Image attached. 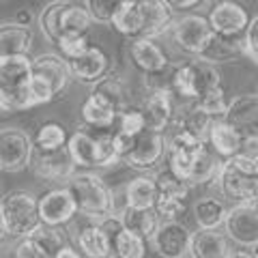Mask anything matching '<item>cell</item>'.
I'll list each match as a JSON object with an SVG mask.
<instances>
[{"label":"cell","mask_w":258,"mask_h":258,"mask_svg":"<svg viewBox=\"0 0 258 258\" xmlns=\"http://www.w3.org/2000/svg\"><path fill=\"white\" fill-rule=\"evenodd\" d=\"M69 60L60 54L45 52L30 58V99L32 106H43L62 95L69 86Z\"/></svg>","instance_id":"cell-1"},{"label":"cell","mask_w":258,"mask_h":258,"mask_svg":"<svg viewBox=\"0 0 258 258\" xmlns=\"http://www.w3.org/2000/svg\"><path fill=\"white\" fill-rule=\"evenodd\" d=\"M64 147H67V153L74 159L76 168H82V170H101V168L120 164L114 151V142H112V134L108 129L91 134L86 127H82L69 136Z\"/></svg>","instance_id":"cell-2"},{"label":"cell","mask_w":258,"mask_h":258,"mask_svg":"<svg viewBox=\"0 0 258 258\" xmlns=\"http://www.w3.org/2000/svg\"><path fill=\"white\" fill-rule=\"evenodd\" d=\"M67 187L76 198L78 213L86 220L97 222L112 213V189L95 170H76L67 181Z\"/></svg>","instance_id":"cell-3"},{"label":"cell","mask_w":258,"mask_h":258,"mask_svg":"<svg viewBox=\"0 0 258 258\" xmlns=\"http://www.w3.org/2000/svg\"><path fill=\"white\" fill-rule=\"evenodd\" d=\"M0 101L7 112L35 108L30 99V56H11L0 60Z\"/></svg>","instance_id":"cell-4"},{"label":"cell","mask_w":258,"mask_h":258,"mask_svg":"<svg viewBox=\"0 0 258 258\" xmlns=\"http://www.w3.org/2000/svg\"><path fill=\"white\" fill-rule=\"evenodd\" d=\"M0 215L9 239L28 237L39 224L37 196L26 189H11L0 198Z\"/></svg>","instance_id":"cell-5"},{"label":"cell","mask_w":258,"mask_h":258,"mask_svg":"<svg viewBox=\"0 0 258 258\" xmlns=\"http://www.w3.org/2000/svg\"><path fill=\"white\" fill-rule=\"evenodd\" d=\"M217 196L228 200V203H249L252 198L258 196V174H249L235 166L230 159H222V166L217 170L215 181Z\"/></svg>","instance_id":"cell-6"},{"label":"cell","mask_w":258,"mask_h":258,"mask_svg":"<svg viewBox=\"0 0 258 258\" xmlns=\"http://www.w3.org/2000/svg\"><path fill=\"white\" fill-rule=\"evenodd\" d=\"M35 144L32 136L22 127H3L0 129V170L3 172H22L32 161Z\"/></svg>","instance_id":"cell-7"},{"label":"cell","mask_w":258,"mask_h":258,"mask_svg":"<svg viewBox=\"0 0 258 258\" xmlns=\"http://www.w3.org/2000/svg\"><path fill=\"white\" fill-rule=\"evenodd\" d=\"M166 147L168 144L164 132L144 129L142 134L136 136L134 149L120 159V164L138 172H153L166 161Z\"/></svg>","instance_id":"cell-8"},{"label":"cell","mask_w":258,"mask_h":258,"mask_svg":"<svg viewBox=\"0 0 258 258\" xmlns=\"http://www.w3.org/2000/svg\"><path fill=\"white\" fill-rule=\"evenodd\" d=\"M125 54L129 64L142 76H159L170 67V56L155 39L134 37L125 41Z\"/></svg>","instance_id":"cell-9"},{"label":"cell","mask_w":258,"mask_h":258,"mask_svg":"<svg viewBox=\"0 0 258 258\" xmlns=\"http://www.w3.org/2000/svg\"><path fill=\"white\" fill-rule=\"evenodd\" d=\"M172 41L176 43L179 50L191 56H200L207 47L209 39L213 37V28L209 20L200 13H187L181 15L179 20H174L172 24Z\"/></svg>","instance_id":"cell-10"},{"label":"cell","mask_w":258,"mask_h":258,"mask_svg":"<svg viewBox=\"0 0 258 258\" xmlns=\"http://www.w3.org/2000/svg\"><path fill=\"white\" fill-rule=\"evenodd\" d=\"M224 232L237 247H252L258 243V211L249 203L228 207L224 220Z\"/></svg>","instance_id":"cell-11"},{"label":"cell","mask_w":258,"mask_h":258,"mask_svg":"<svg viewBox=\"0 0 258 258\" xmlns=\"http://www.w3.org/2000/svg\"><path fill=\"white\" fill-rule=\"evenodd\" d=\"M37 209H39V222L50 226H69L80 215L76 198L67 185L64 187H54L45 191L43 196H39Z\"/></svg>","instance_id":"cell-12"},{"label":"cell","mask_w":258,"mask_h":258,"mask_svg":"<svg viewBox=\"0 0 258 258\" xmlns=\"http://www.w3.org/2000/svg\"><path fill=\"white\" fill-rule=\"evenodd\" d=\"M191 230L181 220L174 222H159L155 235L149 243L161 258H185L189 252Z\"/></svg>","instance_id":"cell-13"},{"label":"cell","mask_w":258,"mask_h":258,"mask_svg":"<svg viewBox=\"0 0 258 258\" xmlns=\"http://www.w3.org/2000/svg\"><path fill=\"white\" fill-rule=\"evenodd\" d=\"M32 172L45 183H67L78 168L74 159L69 157L67 147L56 149V151H35L32 153Z\"/></svg>","instance_id":"cell-14"},{"label":"cell","mask_w":258,"mask_h":258,"mask_svg":"<svg viewBox=\"0 0 258 258\" xmlns=\"http://www.w3.org/2000/svg\"><path fill=\"white\" fill-rule=\"evenodd\" d=\"M140 110L147 129H151V132H166L176 112L174 95L170 93V88H151V93L144 97Z\"/></svg>","instance_id":"cell-15"},{"label":"cell","mask_w":258,"mask_h":258,"mask_svg":"<svg viewBox=\"0 0 258 258\" xmlns=\"http://www.w3.org/2000/svg\"><path fill=\"white\" fill-rule=\"evenodd\" d=\"M69 69H71V78H76L78 82L95 84L112 71V62L103 47L91 43L80 56L69 58Z\"/></svg>","instance_id":"cell-16"},{"label":"cell","mask_w":258,"mask_h":258,"mask_svg":"<svg viewBox=\"0 0 258 258\" xmlns=\"http://www.w3.org/2000/svg\"><path fill=\"white\" fill-rule=\"evenodd\" d=\"M140 20V37L157 39L174 24V11L164 0H136Z\"/></svg>","instance_id":"cell-17"},{"label":"cell","mask_w":258,"mask_h":258,"mask_svg":"<svg viewBox=\"0 0 258 258\" xmlns=\"http://www.w3.org/2000/svg\"><path fill=\"white\" fill-rule=\"evenodd\" d=\"M207 20L217 35H243L249 24V13L237 0H220L209 11Z\"/></svg>","instance_id":"cell-18"},{"label":"cell","mask_w":258,"mask_h":258,"mask_svg":"<svg viewBox=\"0 0 258 258\" xmlns=\"http://www.w3.org/2000/svg\"><path fill=\"white\" fill-rule=\"evenodd\" d=\"M224 120L243 136H258V93H243L228 101Z\"/></svg>","instance_id":"cell-19"},{"label":"cell","mask_w":258,"mask_h":258,"mask_svg":"<svg viewBox=\"0 0 258 258\" xmlns=\"http://www.w3.org/2000/svg\"><path fill=\"white\" fill-rule=\"evenodd\" d=\"M232 249V241L220 228H198L189 239V258H226Z\"/></svg>","instance_id":"cell-20"},{"label":"cell","mask_w":258,"mask_h":258,"mask_svg":"<svg viewBox=\"0 0 258 258\" xmlns=\"http://www.w3.org/2000/svg\"><path fill=\"white\" fill-rule=\"evenodd\" d=\"M74 241L84 258H112V241L95 220H88L84 226H80Z\"/></svg>","instance_id":"cell-21"},{"label":"cell","mask_w":258,"mask_h":258,"mask_svg":"<svg viewBox=\"0 0 258 258\" xmlns=\"http://www.w3.org/2000/svg\"><path fill=\"white\" fill-rule=\"evenodd\" d=\"M32 41H35V35L30 26H22L18 22L0 24V60L11 58V56H28Z\"/></svg>","instance_id":"cell-22"},{"label":"cell","mask_w":258,"mask_h":258,"mask_svg":"<svg viewBox=\"0 0 258 258\" xmlns=\"http://www.w3.org/2000/svg\"><path fill=\"white\" fill-rule=\"evenodd\" d=\"M241 136L230 123H226L224 118H213L211 127L207 132V147L211 149L220 159H230L241 147Z\"/></svg>","instance_id":"cell-23"},{"label":"cell","mask_w":258,"mask_h":258,"mask_svg":"<svg viewBox=\"0 0 258 258\" xmlns=\"http://www.w3.org/2000/svg\"><path fill=\"white\" fill-rule=\"evenodd\" d=\"M82 123L84 127H91V129H110L116 125V118H118V110L112 106V103L101 97L99 93H91L86 97V101L82 103Z\"/></svg>","instance_id":"cell-24"},{"label":"cell","mask_w":258,"mask_h":258,"mask_svg":"<svg viewBox=\"0 0 258 258\" xmlns=\"http://www.w3.org/2000/svg\"><path fill=\"white\" fill-rule=\"evenodd\" d=\"M241 56H243V35H217L213 32V37L209 39L207 47L198 58L213 64H224L241 58Z\"/></svg>","instance_id":"cell-25"},{"label":"cell","mask_w":258,"mask_h":258,"mask_svg":"<svg viewBox=\"0 0 258 258\" xmlns=\"http://www.w3.org/2000/svg\"><path fill=\"white\" fill-rule=\"evenodd\" d=\"M157 198V185L155 176L149 172L138 174L125 185V203L134 209H153Z\"/></svg>","instance_id":"cell-26"},{"label":"cell","mask_w":258,"mask_h":258,"mask_svg":"<svg viewBox=\"0 0 258 258\" xmlns=\"http://www.w3.org/2000/svg\"><path fill=\"white\" fill-rule=\"evenodd\" d=\"M226 211H228V207H226L224 198L209 194V196L196 200V205H194V220H196L198 228H222L226 220Z\"/></svg>","instance_id":"cell-27"},{"label":"cell","mask_w":258,"mask_h":258,"mask_svg":"<svg viewBox=\"0 0 258 258\" xmlns=\"http://www.w3.org/2000/svg\"><path fill=\"white\" fill-rule=\"evenodd\" d=\"M120 222H123V228L136 232L142 239H147V243L151 241V237L155 235L157 226H159V217L153 209H134V207H125L123 211L118 213Z\"/></svg>","instance_id":"cell-28"},{"label":"cell","mask_w":258,"mask_h":258,"mask_svg":"<svg viewBox=\"0 0 258 258\" xmlns=\"http://www.w3.org/2000/svg\"><path fill=\"white\" fill-rule=\"evenodd\" d=\"M93 93H99L101 97H106L118 112H123L127 106H132V93H129L127 82L120 76L112 74V71L103 76L99 82L93 84Z\"/></svg>","instance_id":"cell-29"},{"label":"cell","mask_w":258,"mask_h":258,"mask_svg":"<svg viewBox=\"0 0 258 258\" xmlns=\"http://www.w3.org/2000/svg\"><path fill=\"white\" fill-rule=\"evenodd\" d=\"M189 67H191V84H194L196 99L200 95H205L207 91H211V88L222 86V74L217 69V64L198 58V60H189Z\"/></svg>","instance_id":"cell-30"},{"label":"cell","mask_w":258,"mask_h":258,"mask_svg":"<svg viewBox=\"0 0 258 258\" xmlns=\"http://www.w3.org/2000/svg\"><path fill=\"white\" fill-rule=\"evenodd\" d=\"M220 166H222V159L217 157L209 147H205L203 153L198 155L196 164H194V168H191V174L187 179L189 187L194 189V187H203V185H211L215 181Z\"/></svg>","instance_id":"cell-31"},{"label":"cell","mask_w":258,"mask_h":258,"mask_svg":"<svg viewBox=\"0 0 258 258\" xmlns=\"http://www.w3.org/2000/svg\"><path fill=\"white\" fill-rule=\"evenodd\" d=\"M91 24H93V20L84 7L74 5V3H67L62 7L60 24H58L60 37H64V35H88V32H91Z\"/></svg>","instance_id":"cell-32"},{"label":"cell","mask_w":258,"mask_h":258,"mask_svg":"<svg viewBox=\"0 0 258 258\" xmlns=\"http://www.w3.org/2000/svg\"><path fill=\"white\" fill-rule=\"evenodd\" d=\"M28 237L35 239L52 258L56 256V252H58L60 247H64L69 243L67 232H64V226H50V224H41V222L32 228V232Z\"/></svg>","instance_id":"cell-33"},{"label":"cell","mask_w":258,"mask_h":258,"mask_svg":"<svg viewBox=\"0 0 258 258\" xmlns=\"http://www.w3.org/2000/svg\"><path fill=\"white\" fill-rule=\"evenodd\" d=\"M112 256L114 258H144L147 256V239L123 228L112 239Z\"/></svg>","instance_id":"cell-34"},{"label":"cell","mask_w":258,"mask_h":258,"mask_svg":"<svg viewBox=\"0 0 258 258\" xmlns=\"http://www.w3.org/2000/svg\"><path fill=\"white\" fill-rule=\"evenodd\" d=\"M112 28L120 32L125 39L140 37V20H138V9H136V0H125L118 7V11L112 18Z\"/></svg>","instance_id":"cell-35"},{"label":"cell","mask_w":258,"mask_h":258,"mask_svg":"<svg viewBox=\"0 0 258 258\" xmlns=\"http://www.w3.org/2000/svg\"><path fill=\"white\" fill-rule=\"evenodd\" d=\"M67 129L60 123H43L41 127L37 129L35 138H32V144H35V151H56L62 149L67 144Z\"/></svg>","instance_id":"cell-36"},{"label":"cell","mask_w":258,"mask_h":258,"mask_svg":"<svg viewBox=\"0 0 258 258\" xmlns=\"http://www.w3.org/2000/svg\"><path fill=\"white\" fill-rule=\"evenodd\" d=\"M64 5H67V0H54V3L45 5V9L39 13V28H41L43 37L52 45H56V41H58V37H60L58 24H60V11Z\"/></svg>","instance_id":"cell-37"},{"label":"cell","mask_w":258,"mask_h":258,"mask_svg":"<svg viewBox=\"0 0 258 258\" xmlns=\"http://www.w3.org/2000/svg\"><path fill=\"white\" fill-rule=\"evenodd\" d=\"M155 176V185H157V194H168V196H176V198H183L187 200L189 194H191V187L187 181L179 179L176 174H172L168 168H157V172L153 174Z\"/></svg>","instance_id":"cell-38"},{"label":"cell","mask_w":258,"mask_h":258,"mask_svg":"<svg viewBox=\"0 0 258 258\" xmlns=\"http://www.w3.org/2000/svg\"><path fill=\"white\" fill-rule=\"evenodd\" d=\"M153 211L157 213L159 222H174L187 213V200L176 198V196H168V194H157Z\"/></svg>","instance_id":"cell-39"},{"label":"cell","mask_w":258,"mask_h":258,"mask_svg":"<svg viewBox=\"0 0 258 258\" xmlns=\"http://www.w3.org/2000/svg\"><path fill=\"white\" fill-rule=\"evenodd\" d=\"M235 166L249 174H258V136H245L241 140V147L235 155L230 157Z\"/></svg>","instance_id":"cell-40"},{"label":"cell","mask_w":258,"mask_h":258,"mask_svg":"<svg viewBox=\"0 0 258 258\" xmlns=\"http://www.w3.org/2000/svg\"><path fill=\"white\" fill-rule=\"evenodd\" d=\"M228 97H226V91L222 86H217V88H211V91H207L205 95H200L196 101V106L207 112L211 118H224L226 114V108H228Z\"/></svg>","instance_id":"cell-41"},{"label":"cell","mask_w":258,"mask_h":258,"mask_svg":"<svg viewBox=\"0 0 258 258\" xmlns=\"http://www.w3.org/2000/svg\"><path fill=\"white\" fill-rule=\"evenodd\" d=\"M125 0H84V9L97 24H110Z\"/></svg>","instance_id":"cell-42"},{"label":"cell","mask_w":258,"mask_h":258,"mask_svg":"<svg viewBox=\"0 0 258 258\" xmlns=\"http://www.w3.org/2000/svg\"><path fill=\"white\" fill-rule=\"evenodd\" d=\"M116 125H118L120 132L132 134V136H138V134H142L144 129H147V125H144L142 110L136 108V106H127L123 112H118Z\"/></svg>","instance_id":"cell-43"},{"label":"cell","mask_w":258,"mask_h":258,"mask_svg":"<svg viewBox=\"0 0 258 258\" xmlns=\"http://www.w3.org/2000/svg\"><path fill=\"white\" fill-rule=\"evenodd\" d=\"M88 45H91L88 35H64V37H60L58 41H56V47L60 50V56H64L67 60L80 56Z\"/></svg>","instance_id":"cell-44"},{"label":"cell","mask_w":258,"mask_h":258,"mask_svg":"<svg viewBox=\"0 0 258 258\" xmlns=\"http://www.w3.org/2000/svg\"><path fill=\"white\" fill-rule=\"evenodd\" d=\"M243 56L258 64V15L249 20L243 32Z\"/></svg>","instance_id":"cell-45"},{"label":"cell","mask_w":258,"mask_h":258,"mask_svg":"<svg viewBox=\"0 0 258 258\" xmlns=\"http://www.w3.org/2000/svg\"><path fill=\"white\" fill-rule=\"evenodd\" d=\"M13 256H15V258H52L41 245L37 243L35 239H30V237L20 239V243L15 245Z\"/></svg>","instance_id":"cell-46"},{"label":"cell","mask_w":258,"mask_h":258,"mask_svg":"<svg viewBox=\"0 0 258 258\" xmlns=\"http://www.w3.org/2000/svg\"><path fill=\"white\" fill-rule=\"evenodd\" d=\"M112 142H114V151H116L118 159H123V157L127 155V153L134 149V144H136V136L125 134V132H120V129H116V132L112 134Z\"/></svg>","instance_id":"cell-47"},{"label":"cell","mask_w":258,"mask_h":258,"mask_svg":"<svg viewBox=\"0 0 258 258\" xmlns=\"http://www.w3.org/2000/svg\"><path fill=\"white\" fill-rule=\"evenodd\" d=\"M164 3L170 7L172 11H187V9H194L198 7L203 0H164Z\"/></svg>","instance_id":"cell-48"},{"label":"cell","mask_w":258,"mask_h":258,"mask_svg":"<svg viewBox=\"0 0 258 258\" xmlns=\"http://www.w3.org/2000/svg\"><path fill=\"white\" fill-rule=\"evenodd\" d=\"M54 258H84L82 254H80V249L76 247V245H64V247H60L58 252H56V256Z\"/></svg>","instance_id":"cell-49"},{"label":"cell","mask_w":258,"mask_h":258,"mask_svg":"<svg viewBox=\"0 0 258 258\" xmlns=\"http://www.w3.org/2000/svg\"><path fill=\"white\" fill-rule=\"evenodd\" d=\"M13 22L22 24V26H30V24H32V13L28 9H20L18 13H15V20Z\"/></svg>","instance_id":"cell-50"},{"label":"cell","mask_w":258,"mask_h":258,"mask_svg":"<svg viewBox=\"0 0 258 258\" xmlns=\"http://www.w3.org/2000/svg\"><path fill=\"white\" fill-rule=\"evenodd\" d=\"M226 258H256V256L252 254L249 247H239V249H230V254Z\"/></svg>","instance_id":"cell-51"},{"label":"cell","mask_w":258,"mask_h":258,"mask_svg":"<svg viewBox=\"0 0 258 258\" xmlns=\"http://www.w3.org/2000/svg\"><path fill=\"white\" fill-rule=\"evenodd\" d=\"M9 237H7V230H5V224H3V215H0V245H5Z\"/></svg>","instance_id":"cell-52"},{"label":"cell","mask_w":258,"mask_h":258,"mask_svg":"<svg viewBox=\"0 0 258 258\" xmlns=\"http://www.w3.org/2000/svg\"><path fill=\"white\" fill-rule=\"evenodd\" d=\"M249 205H252V207L256 209V211H258V196H256V198H252V200H249Z\"/></svg>","instance_id":"cell-53"},{"label":"cell","mask_w":258,"mask_h":258,"mask_svg":"<svg viewBox=\"0 0 258 258\" xmlns=\"http://www.w3.org/2000/svg\"><path fill=\"white\" fill-rule=\"evenodd\" d=\"M249 249H252V254H254V256L258 258V243H254V245H252V247H249Z\"/></svg>","instance_id":"cell-54"},{"label":"cell","mask_w":258,"mask_h":258,"mask_svg":"<svg viewBox=\"0 0 258 258\" xmlns=\"http://www.w3.org/2000/svg\"><path fill=\"white\" fill-rule=\"evenodd\" d=\"M213 3H220V0H213Z\"/></svg>","instance_id":"cell-55"},{"label":"cell","mask_w":258,"mask_h":258,"mask_svg":"<svg viewBox=\"0 0 258 258\" xmlns=\"http://www.w3.org/2000/svg\"><path fill=\"white\" fill-rule=\"evenodd\" d=\"M67 3H71V0H67Z\"/></svg>","instance_id":"cell-56"},{"label":"cell","mask_w":258,"mask_h":258,"mask_svg":"<svg viewBox=\"0 0 258 258\" xmlns=\"http://www.w3.org/2000/svg\"><path fill=\"white\" fill-rule=\"evenodd\" d=\"M185 258H189V256H185Z\"/></svg>","instance_id":"cell-57"}]
</instances>
